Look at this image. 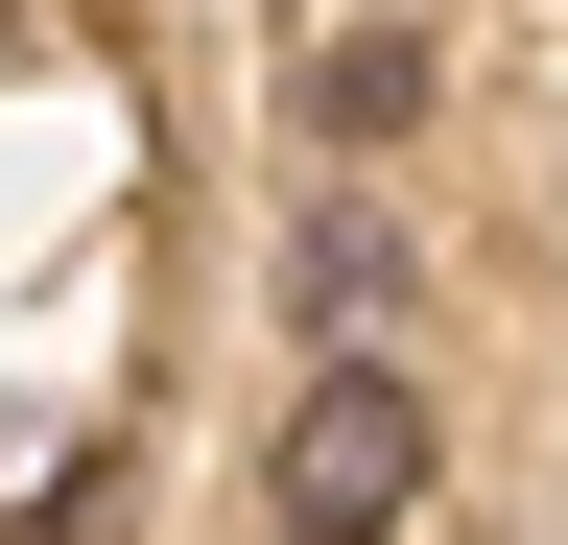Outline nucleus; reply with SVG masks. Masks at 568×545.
<instances>
[{"label": "nucleus", "instance_id": "obj_1", "mask_svg": "<svg viewBox=\"0 0 568 545\" xmlns=\"http://www.w3.org/2000/svg\"><path fill=\"white\" fill-rule=\"evenodd\" d=\"M261 522L284 545H403L426 522V380L403 356H308L284 427H261Z\"/></svg>", "mask_w": 568, "mask_h": 545}, {"label": "nucleus", "instance_id": "obj_2", "mask_svg": "<svg viewBox=\"0 0 568 545\" xmlns=\"http://www.w3.org/2000/svg\"><path fill=\"white\" fill-rule=\"evenodd\" d=\"M379 285H403V238H379V214H332V238H308V309H332V332H379Z\"/></svg>", "mask_w": 568, "mask_h": 545}]
</instances>
